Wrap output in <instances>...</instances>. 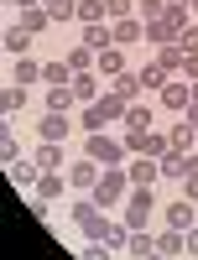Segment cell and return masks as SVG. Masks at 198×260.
<instances>
[{"label": "cell", "instance_id": "obj_33", "mask_svg": "<svg viewBox=\"0 0 198 260\" xmlns=\"http://www.w3.org/2000/svg\"><path fill=\"white\" fill-rule=\"evenodd\" d=\"M136 16L141 21H162L167 16V0H136Z\"/></svg>", "mask_w": 198, "mask_h": 260}, {"label": "cell", "instance_id": "obj_28", "mask_svg": "<svg viewBox=\"0 0 198 260\" xmlns=\"http://www.w3.org/2000/svg\"><path fill=\"white\" fill-rule=\"evenodd\" d=\"M26 47H32V31H26V26H11V31H6V52L26 57Z\"/></svg>", "mask_w": 198, "mask_h": 260}, {"label": "cell", "instance_id": "obj_35", "mask_svg": "<svg viewBox=\"0 0 198 260\" xmlns=\"http://www.w3.org/2000/svg\"><path fill=\"white\" fill-rule=\"evenodd\" d=\"M104 11L109 21H125V16H136V0H104Z\"/></svg>", "mask_w": 198, "mask_h": 260}, {"label": "cell", "instance_id": "obj_14", "mask_svg": "<svg viewBox=\"0 0 198 260\" xmlns=\"http://www.w3.org/2000/svg\"><path fill=\"white\" fill-rule=\"evenodd\" d=\"M94 68H99L104 78H120V73H125V47H104V52L94 57Z\"/></svg>", "mask_w": 198, "mask_h": 260}, {"label": "cell", "instance_id": "obj_15", "mask_svg": "<svg viewBox=\"0 0 198 260\" xmlns=\"http://www.w3.org/2000/svg\"><path fill=\"white\" fill-rule=\"evenodd\" d=\"M37 172H58L63 167V141H42V151H37Z\"/></svg>", "mask_w": 198, "mask_h": 260}, {"label": "cell", "instance_id": "obj_36", "mask_svg": "<svg viewBox=\"0 0 198 260\" xmlns=\"http://www.w3.org/2000/svg\"><path fill=\"white\" fill-rule=\"evenodd\" d=\"M104 245H109V250H120V245H130V229H125V224H109V234H104Z\"/></svg>", "mask_w": 198, "mask_h": 260}, {"label": "cell", "instance_id": "obj_13", "mask_svg": "<svg viewBox=\"0 0 198 260\" xmlns=\"http://www.w3.org/2000/svg\"><path fill=\"white\" fill-rule=\"evenodd\" d=\"M63 187H68V172H42L32 192H37V203H52V198H58Z\"/></svg>", "mask_w": 198, "mask_h": 260}, {"label": "cell", "instance_id": "obj_21", "mask_svg": "<svg viewBox=\"0 0 198 260\" xmlns=\"http://www.w3.org/2000/svg\"><path fill=\"white\" fill-rule=\"evenodd\" d=\"M94 57H99V52L89 47V42H78V47L68 52V68H73V73H94Z\"/></svg>", "mask_w": 198, "mask_h": 260}, {"label": "cell", "instance_id": "obj_40", "mask_svg": "<svg viewBox=\"0 0 198 260\" xmlns=\"http://www.w3.org/2000/svg\"><path fill=\"white\" fill-rule=\"evenodd\" d=\"M183 78L198 83V52H183Z\"/></svg>", "mask_w": 198, "mask_h": 260}, {"label": "cell", "instance_id": "obj_38", "mask_svg": "<svg viewBox=\"0 0 198 260\" xmlns=\"http://www.w3.org/2000/svg\"><path fill=\"white\" fill-rule=\"evenodd\" d=\"M0 161H6V167H11V161H21V146H16V136H6V141H0Z\"/></svg>", "mask_w": 198, "mask_h": 260}, {"label": "cell", "instance_id": "obj_43", "mask_svg": "<svg viewBox=\"0 0 198 260\" xmlns=\"http://www.w3.org/2000/svg\"><path fill=\"white\" fill-rule=\"evenodd\" d=\"M188 255H198V224L188 229Z\"/></svg>", "mask_w": 198, "mask_h": 260}, {"label": "cell", "instance_id": "obj_12", "mask_svg": "<svg viewBox=\"0 0 198 260\" xmlns=\"http://www.w3.org/2000/svg\"><path fill=\"white\" fill-rule=\"evenodd\" d=\"M42 141H68V130H73V120L68 115H63V110H47V115H42Z\"/></svg>", "mask_w": 198, "mask_h": 260}, {"label": "cell", "instance_id": "obj_16", "mask_svg": "<svg viewBox=\"0 0 198 260\" xmlns=\"http://www.w3.org/2000/svg\"><path fill=\"white\" fill-rule=\"evenodd\" d=\"M157 250H162L167 260H172V255H188V234H183V229H162V234H157Z\"/></svg>", "mask_w": 198, "mask_h": 260}, {"label": "cell", "instance_id": "obj_42", "mask_svg": "<svg viewBox=\"0 0 198 260\" xmlns=\"http://www.w3.org/2000/svg\"><path fill=\"white\" fill-rule=\"evenodd\" d=\"M83 260H109V250H99V245H89V250H83Z\"/></svg>", "mask_w": 198, "mask_h": 260}, {"label": "cell", "instance_id": "obj_26", "mask_svg": "<svg viewBox=\"0 0 198 260\" xmlns=\"http://www.w3.org/2000/svg\"><path fill=\"white\" fill-rule=\"evenodd\" d=\"M37 177H42L37 161H11V182L16 187H37Z\"/></svg>", "mask_w": 198, "mask_h": 260}, {"label": "cell", "instance_id": "obj_23", "mask_svg": "<svg viewBox=\"0 0 198 260\" xmlns=\"http://www.w3.org/2000/svg\"><path fill=\"white\" fill-rule=\"evenodd\" d=\"M73 94H78V104H94L99 99V78L94 73H73Z\"/></svg>", "mask_w": 198, "mask_h": 260}, {"label": "cell", "instance_id": "obj_39", "mask_svg": "<svg viewBox=\"0 0 198 260\" xmlns=\"http://www.w3.org/2000/svg\"><path fill=\"white\" fill-rule=\"evenodd\" d=\"M178 47H183V52H198V26H183V31H178Z\"/></svg>", "mask_w": 198, "mask_h": 260}, {"label": "cell", "instance_id": "obj_3", "mask_svg": "<svg viewBox=\"0 0 198 260\" xmlns=\"http://www.w3.org/2000/svg\"><path fill=\"white\" fill-rule=\"evenodd\" d=\"M125 151H130V156H167V151H172V141L167 136H157V130H125Z\"/></svg>", "mask_w": 198, "mask_h": 260}, {"label": "cell", "instance_id": "obj_34", "mask_svg": "<svg viewBox=\"0 0 198 260\" xmlns=\"http://www.w3.org/2000/svg\"><path fill=\"white\" fill-rule=\"evenodd\" d=\"M68 104H78L73 83H68V89H47V110H68Z\"/></svg>", "mask_w": 198, "mask_h": 260}, {"label": "cell", "instance_id": "obj_46", "mask_svg": "<svg viewBox=\"0 0 198 260\" xmlns=\"http://www.w3.org/2000/svg\"><path fill=\"white\" fill-rule=\"evenodd\" d=\"M146 260H167V255H162V250H151V255H146Z\"/></svg>", "mask_w": 198, "mask_h": 260}, {"label": "cell", "instance_id": "obj_2", "mask_svg": "<svg viewBox=\"0 0 198 260\" xmlns=\"http://www.w3.org/2000/svg\"><path fill=\"white\" fill-rule=\"evenodd\" d=\"M125 187H130V172H125V167H104V172H99V182H94V192H89V198H94L99 208H115V203L125 198Z\"/></svg>", "mask_w": 198, "mask_h": 260}, {"label": "cell", "instance_id": "obj_7", "mask_svg": "<svg viewBox=\"0 0 198 260\" xmlns=\"http://www.w3.org/2000/svg\"><path fill=\"white\" fill-rule=\"evenodd\" d=\"M162 219H167V229H183V234H188V229L198 224V203H188V198H172V203L162 208Z\"/></svg>", "mask_w": 198, "mask_h": 260}, {"label": "cell", "instance_id": "obj_24", "mask_svg": "<svg viewBox=\"0 0 198 260\" xmlns=\"http://www.w3.org/2000/svg\"><path fill=\"white\" fill-rule=\"evenodd\" d=\"M78 21H83V26H99V21H109L104 0H78Z\"/></svg>", "mask_w": 198, "mask_h": 260}, {"label": "cell", "instance_id": "obj_18", "mask_svg": "<svg viewBox=\"0 0 198 260\" xmlns=\"http://www.w3.org/2000/svg\"><path fill=\"white\" fill-rule=\"evenodd\" d=\"M146 42L151 47H167V42H178V26L162 16V21H146Z\"/></svg>", "mask_w": 198, "mask_h": 260}, {"label": "cell", "instance_id": "obj_45", "mask_svg": "<svg viewBox=\"0 0 198 260\" xmlns=\"http://www.w3.org/2000/svg\"><path fill=\"white\" fill-rule=\"evenodd\" d=\"M11 6H21V11H26V6H42V0H11Z\"/></svg>", "mask_w": 198, "mask_h": 260}, {"label": "cell", "instance_id": "obj_25", "mask_svg": "<svg viewBox=\"0 0 198 260\" xmlns=\"http://www.w3.org/2000/svg\"><path fill=\"white\" fill-rule=\"evenodd\" d=\"M83 42H89L94 52H104V47H115V26H104V21H99V26H89V31H83Z\"/></svg>", "mask_w": 198, "mask_h": 260}, {"label": "cell", "instance_id": "obj_29", "mask_svg": "<svg viewBox=\"0 0 198 260\" xmlns=\"http://www.w3.org/2000/svg\"><path fill=\"white\" fill-rule=\"evenodd\" d=\"M42 6H47L52 21H73V16H78V0H42Z\"/></svg>", "mask_w": 198, "mask_h": 260}, {"label": "cell", "instance_id": "obj_5", "mask_svg": "<svg viewBox=\"0 0 198 260\" xmlns=\"http://www.w3.org/2000/svg\"><path fill=\"white\" fill-rule=\"evenodd\" d=\"M89 110L99 115V125H125V110H130V99H120L115 89H109V94H99V99L89 104Z\"/></svg>", "mask_w": 198, "mask_h": 260}, {"label": "cell", "instance_id": "obj_1", "mask_svg": "<svg viewBox=\"0 0 198 260\" xmlns=\"http://www.w3.org/2000/svg\"><path fill=\"white\" fill-rule=\"evenodd\" d=\"M83 156L89 161H99V167H120L130 151H125V141H115L109 130H94V136H83Z\"/></svg>", "mask_w": 198, "mask_h": 260}, {"label": "cell", "instance_id": "obj_11", "mask_svg": "<svg viewBox=\"0 0 198 260\" xmlns=\"http://www.w3.org/2000/svg\"><path fill=\"white\" fill-rule=\"evenodd\" d=\"M136 78H141V89H151V94H162V89H167V83H172V78H178V73H167V68H162V62H157V57H151V62H146V68H136Z\"/></svg>", "mask_w": 198, "mask_h": 260}, {"label": "cell", "instance_id": "obj_20", "mask_svg": "<svg viewBox=\"0 0 198 260\" xmlns=\"http://www.w3.org/2000/svg\"><path fill=\"white\" fill-rule=\"evenodd\" d=\"M21 26H26L32 37H37V31H47V26H52V16H47V6H26V11H21Z\"/></svg>", "mask_w": 198, "mask_h": 260}, {"label": "cell", "instance_id": "obj_30", "mask_svg": "<svg viewBox=\"0 0 198 260\" xmlns=\"http://www.w3.org/2000/svg\"><path fill=\"white\" fill-rule=\"evenodd\" d=\"M151 250H157V240H151L146 229H130V255H136V260H146Z\"/></svg>", "mask_w": 198, "mask_h": 260}, {"label": "cell", "instance_id": "obj_31", "mask_svg": "<svg viewBox=\"0 0 198 260\" xmlns=\"http://www.w3.org/2000/svg\"><path fill=\"white\" fill-rule=\"evenodd\" d=\"M125 130H151V110L146 104H130L125 110Z\"/></svg>", "mask_w": 198, "mask_h": 260}, {"label": "cell", "instance_id": "obj_41", "mask_svg": "<svg viewBox=\"0 0 198 260\" xmlns=\"http://www.w3.org/2000/svg\"><path fill=\"white\" fill-rule=\"evenodd\" d=\"M183 198L198 203V172H188V177H183Z\"/></svg>", "mask_w": 198, "mask_h": 260}, {"label": "cell", "instance_id": "obj_27", "mask_svg": "<svg viewBox=\"0 0 198 260\" xmlns=\"http://www.w3.org/2000/svg\"><path fill=\"white\" fill-rule=\"evenodd\" d=\"M157 62H162L167 73H183V47H178V42H167V47H157Z\"/></svg>", "mask_w": 198, "mask_h": 260}, {"label": "cell", "instance_id": "obj_10", "mask_svg": "<svg viewBox=\"0 0 198 260\" xmlns=\"http://www.w3.org/2000/svg\"><path fill=\"white\" fill-rule=\"evenodd\" d=\"M99 161H89V156H83L78 167H68V187H78V192H94V182H99Z\"/></svg>", "mask_w": 198, "mask_h": 260}, {"label": "cell", "instance_id": "obj_8", "mask_svg": "<svg viewBox=\"0 0 198 260\" xmlns=\"http://www.w3.org/2000/svg\"><path fill=\"white\" fill-rule=\"evenodd\" d=\"M125 172H130V187H151V182L162 177V161H157V156H130Z\"/></svg>", "mask_w": 198, "mask_h": 260}, {"label": "cell", "instance_id": "obj_48", "mask_svg": "<svg viewBox=\"0 0 198 260\" xmlns=\"http://www.w3.org/2000/svg\"><path fill=\"white\" fill-rule=\"evenodd\" d=\"M193 104H198V83H193Z\"/></svg>", "mask_w": 198, "mask_h": 260}, {"label": "cell", "instance_id": "obj_19", "mask_svg": "<svg viewBox=\"0 0 198 260\" xmlns=\"http://www.w3.org/2000/svg\"><path fill=\"white\" fill-rule=\"evenodd\" d=\"M167 141H172V151H178V156H188V151L198 146V130L183 120V125H172V136H167Z\"/></svg>", "mask_w": 198, "mask_h": 260}, {"label": "cell", "instance_id": "obj_9", "mask_svg": "<svg viewBox=\"0 0 198 260\" xmlns=\"http://www.w3.org/2000/svg\"><path fill=\"white\" fill-rule=\"evenodd\" d=\"M109 26H115V47H136V42H146V21H141V16L109 21Z\"/></svg>", "mask_w": 198, "mask_h": 260}, {"label": "cell", "instance_id": "obj_47", "mask_svg": "<svg viewBox=\"0 0 198 260\" xmlns=\"http://www.w3.org/2000/svg\"><path fill=\"white\" fill-rule=\"evenodd\" d=\"M188 6H193V16H198V0H188Z\"/></svg>", "mask_w": 198, "mask_h": 260}, {"label": "cell", "instance_id": "obj_44", "mask_svg": "<svg viewBox=\"0 0 198 260\" xmlns=\"http://www.w3.org/2000/svg\"><path fill=\"white\" fill-rule=\"evenodd\" d=\"M188 125H193V130H198V104H193V110H188Z\"/></svg>", "mask_w": 198, "mask_h": 260}, {"label": "cell", "instance_id": "obj_22", "mask_svg": "<svg viewBox=\"0 0 198 260\" xmlns=\"http://www.w3.org/2000/svg\"><path fill=\"white\" fill-rule=\"evenodd\" d=\"M11 83H21V89H26V83H42V68L32 57H16V68H11Z\"/></svg>", "mask_w": 198, "mask_h": 260}, {"label": "cell", "instance_id": "obj_32", "mask_svg": "<svg viewBox=\"0 0 198 260\" xmlns=\"http://www.w3.org/2000/svg\"><path fill=\"white\" fill-rule=\"evenodd\" d=\"M115 94H120V99H136V94H141V78L130 73V68H125V73L115 78Z\"/></svg>", "mask_w": 198, "mask_h": 260}, {"label": "cell", "instance_id": "obj_6", "mask_svg": "<svg viewBox=\"0 0 198 260\" xmlns=\"http://www.w3.org/2000/svg\"><path fill=\"white\" fill-rule=\"evenodd\" d=\"M157 99H162V110H172V115H188V110H193V83L172 78V83H167V89H162Z\"/></svg>", "mask_w": 198, "mask_h": 260}, {"label": "cell", "instance_id": "obj_4", "mask_svg": "<svg viewBox=\"0 0 198 260\" xmlns=\"http://www.w3.org/2000/svg\"><path fill=\"white\" fill-rule=\"evenodd\" d=\"M151 213H157V192L151 187H130V203H125V229H146Z\"/></svg>", "mask_w": 198, "mask_h": 260}, {"label": "cell", "instance_id": "obj_17", "mask_svg": "<svg viewBox=\"0 0 198 260\" xmlns=\"http://www.w3.org/2000/svg\"><path fill=\"white\" fill-rule=\"evenodd\" d=\"M42 83H47V89H68V83H73L68 57H63V62H47V68H42Z\"/></svg>", "mask_w": 198, "mask_h": 260}, {"label": "cell", "instance_id": "obj_37", "mask_svg": "<svg viewBox=\"0 0 198 260\" xmlns=\"http://www.w3.org/2000/svg\"><path fill=\"white\" fill-rule=\"evenodd\" d=\"M0 104H6V110H21V104H26V89H21V83H11V89H6V99H0Z\"/></svg>", "mask_w": 198, "mask_h": 260}]
</instances>
